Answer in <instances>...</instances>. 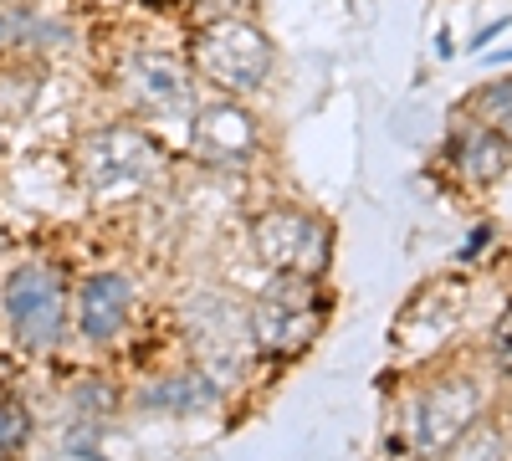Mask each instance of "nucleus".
Instances as JSON below:
<instances>
[{"label": "nucleus", "mask_w": 512, "mask_h": 461, "mask_svg": "<svg viewBox=\"0 0 512 461\" xmlns=\"http://www.w3.org/2000/svg\"><path fill=\"white\" fill-rule=\"evenodd\" d=\"M251 344L262 354H297L318 339V328L328 318V298L318 277L303 272H272V282L251 298Z\"/></svg>", "instance_id": "obj_1"}, {"label": "nucleus", "mask_w": 512, "mask_h": 461, "mask_svg": "<svg viewBox=\"0 0 512 461\" xmlns=\"http://www.w3.org/2000/svg\"><path fill=\"white\" fill-rule=\"evenodd\" d=\"M190 57H195V72L205 82H216L221 93H256L277 62V47L246 16H210L190 41Z\"/></svg>", "instance_id": "obj_2"}, {"label": "nucleus", "mask_w": 512, "mask_h": 461, "mask_svg": "<svg viewBox=\"0 0 512 461\" xmlns=\"http://www.w3.org/2000/svg\"><path fill=\"white\" fill-rule=\"evenodd\" d=\"M6 318L16 328V339L26 349H52L62 339V323H67V287H62V272L47 267V262H26L6 277Z\"/></svg>", "instance_id": "obj_3"}, {"label": "nucleus", "mask_w": 512, "mask_h": 461, "mask_svg": "<svg viewBox=\"0 0 512 461\" xmlns=\"http://www.w3.org/2000/svg\"><path fill=\"white\" fill-rule=\"evenodd\" d=\"M185 328H190V344L210 374H236L246 364V354L256 349L246 308L236 298H226V292H195L185 303Z\"/></svg>", "instance_id": "obj_4"}, {"label": "nucleus", "mask_w": 512, "mask_h": 461, "mask_svg": "<svg viewBox=\"0 0 512 461\" xmlns=\"http://www.w3.org/2000/svg\"><path fill=\"white\" fill-rule=\"evenodd\" d=\"M477 410H482V390L472 380H441V385H431L410 405V421H405L410 451L415 456L451 451L466 431L477 426Z\"/></svg>", "instance_id": "obj_5"}, {"label": "nucleus", "mask_w": 512, "mask_h": 461, "mask_svg": "<svg viewBox=\"0 0 512 461\" xmlns=\"http://www.w3.org/2000/svg\"><path fill=\"white\" fill-rule=\"evenodd\" d=\"M251 246L272 272H303L318 277L328 267V251H333V231L308 216V211H267L262 221L251 226Z\"/></svg>", "instance_id": "obj_6"}, {"label": "nucleus", "mask_w": 512, "mask_h": 461, "mask_svg": "<svg viewBox=\"0 0 512 461\" xmlns=\"http://www.w3.org/2000/svg\"><path fill=\"white\" fill-rule=\"evenodd\" d=\"M82 170H88L93 190H139L159 180L164 149L139 129H103L82 149Z\"/></svg>", "instance_id": "obj_7"}, {"label": "nucleus", "mask_w": 512, "mask_h": 461, "mask_svg": "<svg viewBox=\"0 0 512 461\" xmlns=\"http://www.w3.org/2000/svg\"><path fill=\"white\" fill-rule=\"evenodd\" d=\"M118 82H123V98L134 103L139 113H185L190 108V72L180 57H169V52H134V57H123L118 67Z\"/></svg>", "instance_id": "obj_8"}, {"label": "nucleus", "mask_w": 512, "mask_h": 461, "mask_svg": "<svg viewBox=\"0 0 512 461\" xmlns=\"http://www.w3.org/2000/svg\"><path fill=\"white\" fill-rule=\"evenodd\" d=\"M128 313H134V287L118 272H93L77 287V328L88 333L93 344H108L113 333H123Z\"/></svg>", "instance_id": "obj_9"}, {"label": "nucleus", "mask_w": 512, "mask_h": 461, "mask_svg": "<svg viewBox=\"0 0 512 461\" xmlns=\"http://www.w3.org/2000/svg\"><path fill=\"white\" fill-rule=\"evenodd\" d=\"M451 159H456L461 180H472V185H492V180H502V175L512 170V144H507L497 129L477 123V129L456 134V144H451Z\"/></svg>", "instance_id": "obj_10"}, {"label": "nucleus", "mask_w": 512, "mask_h": 461, "mask_svg": "<svg viewBox=\"0 0 512 461\" xmlns=\"http://www.w3.org/2000/svg\"><path fill=\"white\" fill-rule=\"evenodd\" d=\"M256 144V123L236 108V103H216L200 113V154H216V159H241Z\"/></svg>", "instance_id": "obj_11"}, {"label": "nucleus", "mask_w": 512, "mask_h": 461, "mask_svg": "<svg viewBox=\"0 0 512 461\" xmlns=\"http://www.w3.org/2000/svg\"><path fill=\"white\" fill-rule=\"evenodd\" d=\"M144 400L164 405V410H195V405L216 400V390H210V374H180V380H159Z\"/></svg>", "instance_id": "obj_12"}, {"label": "nucleus", "mask_w": 512, "mask_h": 461, "mask_svg": "<svg viewBox=\"0 0 512 461\" xmlns=\"http://www.w3.org/2000/svg\"><path fill=\"white\" fill-rule=\"evenodd\" d=\"M477 118L512 144V77H502V82H492V88L477 93Z\"/></svg>", "instance_id": "obj_13"}, {"label": "nucleus", "mask_w": 512, "mask_h": 461, "mask_svg": "<svg viewBox=\"0 0 512 461\" xmlns=\"http://www.w3.org/2000/svg\"><path fill=\"white\" fill-rule=\"evenodd\" d=\"M31 441V415L16 395H0V456H11Z\"/></svg>", "instance_id": "obj_14"}, {"label": "nucleus", "mask_w": 512, "mask_h": 461, "mask_svg": "<svg viewBox=\"0 0 512 461\" xmlns=\"http://www.w3.org/2000/svg\"><path fill=\"white\" fill-rule=\"evenodd\" d=\"M451 461H502V436L497 431H466L451 446Z\"/></svg>", "instance_id": "obj_15"}, {"label": "nucleus", "mask_w": 512, "mask_h": 461, "mask_svg": "<svg viewBox=\"0 0 512 461\" xmlns=\"http://www.w3.org/2000/svg\"><path fill=\"white\" fill-rule=\"evenodd\" d=\"M492 359H497V369L512 374V303L502 308V318H497V328H492Z\"/></svg>", "instance_id": "obj_16"}, {"label": "nucleus", "mask_w": 512, "mask_h": 461, "mask_svg": "<svg viewBox=\"0 0 512 461\" xmlns=\"http://www.w3.org/2000/svg\"><path fill=\"white\" fill-rule=\"evenodd\" d=\"M21 36H26V16H21V11H6V6H0V52H6L11 41H21Z\"/></svg>", "instance_id": "obj_17"}, {"label": "nucleus", "mask_w": 512, "mask_h": 461, "mask_svg": "<svg viewBox=\"0 0 512 461\" xmlns=\"http://www.w3.org/2000/svg\"><path fill=\"white\" fill-rule=\"evenodd\" d=\"M492 62H512V47L507 52H492Z\"/></svg>", "instance_id": "obj_18"}]
</instances>
